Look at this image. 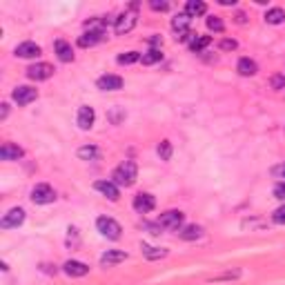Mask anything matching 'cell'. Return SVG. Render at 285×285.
<instances>
[{"label":"cell","instance_id":"14","mask_svg":"<svg viewBox=\"0 0 285 285\" xmlns=\"http://www.w3.org/2000/svg\"><path fill=\"white\" fill-rule=\"evenodd\" d=\"M42 54L40 45H36V42L27 40V42H20V45L16 47V56L18 58H38Z\"/></svg>","mask_w":285,"mask_h":285},{"label":"cell","instance_id":"3","mask_svg":"<svg viewBox=\"0 0 285 285\" xmlns=\"http://www.w3.org/2000/svg\"><path fill=\"white\" fill-rule=\"evenodd\" d=\"M96 229H98V232L109 241H118L120 232H123L120 223L116 221V218H112V216H98L96 218Z\"/></svg>","mask_w":285,"mask_h":285},{"label":"cell","instance_id":"33","mask_svg":"<svg viewBox=\"0 0 285 285\" xmlns=\"http://www.w3.org/2000/svg\"><path fill=\"white\" fill-rule=\"evenodd\" d=\"M272 221H274L276 225H285V205H281V208L272 214Z\"/></svg>","mask_w":285,"mask_h":285},{"label":"cell","instance_id":"17","mask_svg":"<svg viewBox=\"0 0 285 285\" xmlns=\"http://www.w3.org/2000/svg\"><path fill=\"white\" fill-rule=\"evenodd\" d=\"M54 49H56V56L60 63H71L74 60V49L67 40H56L54 42Z\"/></svg>","mask_w":285,"mask_h":285},{"label":"cell","instance_id":"34","mask_svg":"<svg viewBox=\"0 0 285 285\" xmlns=\"http://www.w3.org/2000/svg\"><path fill=\"white\" fill-rule=\"evenodd\" d=\"M272 89H285V76L283 74H276V76H272Z\"/></svg>","mask_w":285,"mask_h":285},{"label":"cell","instance_id":"37","mask_svg":"<svg viewBox=\"0 0 285 285\" xmlns=\"http://www.w3.org/2000/svg\"><path fill=\"white\" fill-rule=\"evenodd\" d=\"M272 194H274V198H278V201H285V183H276Z\"/></svg>","mask_w":285,"mask_h":285},{"label":"cell","instance_id":"27","mask_svg":"<svg viewBox=\"0 0 285 285\" xmlns=\"http://www.w3.org/2000/svg\"><path fill=\"white\" fill-rule=\"evenodd\" d=\"M67 247L69 250H78V245H81V232H78V227L69 225L67 227Z\"/></svg>","mask_w":285,"mask_h":285},{"label":"cell","instance_id":"20","mask_svg":"<svg viewBox=\"0 0 285 285\" xmlns=\"http://www.w3.org/2000/svg\"><path fill=\"white\" fill-rule=\"evenodd\" d=\"M190 25H192V18L187 16L185 11H183V14H176V16L172 18V29H174V32H176V34L190 32Z\"/></svg>","mask_w":285,"mask_h":285},{"label":"cell","instance_id":"29","mask_svg":"<svg viewBox=\"0 0 285 285\" xmlns=\"http://www.w3.org/2000/svg\"><path fill=\"white\" fill-rule=\"evenodd\" d=\"M138 60H141V54L138 51H125L118 56V65H134Z\"/></svg>","mask_w":285,"mask_h":285},{"label":"cell","instance_id":"4","mask_svg":"<svg viewBox=\"0 0 285 285\" xmlns=\"http://www.w3.org/2000/svg\"><path fill=\"white\" fill-rule=\"evenodd\" d=\"M183 221H185V214L180 210H167L156 218V223H159L163 229H180Z\"/></svg>","mask_w":285,"mask_h":285},{"label":"cell","instance_id":"42","mask_svg":"<svg viewBox=\"0 0 285 285\" xmlns=\"http://www.w3.org/2000/svg\"><path fill=\"white\" fill-rule=\"evenodd\" d=\"M0 107H3V112H0V118H7V114H9V105H7V102H3V105H0Z\"/></svg>","mask_w":285,"mask_h":285},{"label":"cell","instance_id":"28","mask_svg":"<svg viewBox=\"0 0 285 285\" xmlns=\"http://www.w3.org/2000/svg\"><path fill=\"white\" fill-rule=\"evenodd\" d=\"M161 58H163L161 49H147L141 56V63L143 65H156V63H161Z\"/></svg>","mask_w":285,"mask_h":285},{"label":"cell","instance_id":"32","mask_svg":"<svg viewBox=\"0 0 285 285\" xmlns=\"http://www.w3.org/2000/svg\"><path fill=\"white\" fill-rule=\"evenodd\" d=\"M241 276V272L236 270V272H225V274H221V276H214V278H210V283H221V281H234V278H239Z\"/></svg>","mask_w":285,"mask_h":285},{"label":"cell","instance_id":"31","mask_svg":"<svg viewBox=\"0 0 285 285\" xmlns=\"http://www.w3.org/2000/svg\"><path fill=\"white\" fill-rule=\"evenodd\" d=\"M208 29H210V32L221 34L223 29H225V25H223V20H221L218 16H210V18H208Z\"/></svg>","mask_w":285,"mask_h":285},{"label":"cell","instance_id":"6","mask_svg":"<svg viewBox=\"0 0 285 285\" xmlns=\"http://www.w3.org/2000/svg\"><path fill=\"white\" fill-rule=\"evenodd\" d=\"M11 98H14V102H18L20 107H25L38 98V89L27 87V85H18V87H14V92H11Z\"/></svg>","mask_w":285,"mask_h":285},{"label":"cell","instance_id":"13","mask_svg":"<svg viewBox=\"0 0 285 285\" xmlns=\"http://www.w3.org/2000/svg\"><path fill=\"white\" fill-rule=\"evenodd\" d=\"M127 256H129V254L123 252V250H107L100 256V265H102V268H114V265H118V263H123V261H127Z\"/></svg>","mask_w":285,"mask_h":285},{"label":"cell","instance_id":"43","mask_svg":"<svg viewBox=\"0 0 285 285\" xmlns=\"http://www.w3.org/2000/svg\"><path fill=\"white\" fill-rule=\"evenodd\" d=\"M218 5H223V7H229V5H236V0H218Z\"/></svg>","mask_w":285,"mask_h":285},{"label":"cell","instance_id":"41","mask_svg":"<svg viewBox=\"0 0 285 285\" xmlns=\"http://www.w3.org/2000/svg\"><path fill=\"white\" fill-rule=\"evenodd\" d=\"M40 270H42V272H47V274H56V265H54V268H51V265L42 263V265H40Z\"/></svg>","mask_w":285,"mask_h":285},{"label":"cell","instance_id":"45","mask_svg":"<svg viewBox=\"0 0 285 285\" xmlns=\"http://www.w3.org/2000/svg\"><path fill=\"white\" fill-rule=\"evenodd\" d=\"M283 178H285V165H283Z\"/></svg>","mask_w":285,"mask_h":285},{"label":"cell","instance_id":"36","mask_svg":"<svg viewBox=\"0 0 285 285\" xmlns=\"http://www.w3.org/2000/svg\"><path fill=\"white\" fill-rule=\"evenodd\" d=\"M218 47H221L223 51H234L236 47H239V42H236V40H229V38H225V40H221V45H218Z\"/></svg>","mask_w":285,"mask_h":285},{"label":"cell","instance_id":"9","mask_svg":"<svg viewBox=\"0 0 285 285\" xmlns=\"http://www.w3.org/2000/svg\"><path fill=\"white\" fill-rule=\"evenodd\" d=\"M123 85L125 81L116 74H105L96 81V87L102 89V92H118V89H123Z\"/></svg>","mask_w":285,"mask_h":285},{"label":"cell","instance_id":"12","mask_svg":"<svg viewBox=\"0 0 285 285\" xmlns=\"http://www.w3.org/2000/svg\"><path fill=\"white\" fill-rule=\"evenodd\" d=\"M94 190L100 192L102 196H107L109 201H118L120 198V190H118V185L114 183V180H96Z\"/></svg>","mask_w":285,"mask_h":285},{"label":"cell","instance_id":"25","mask_svg":"<svg viewBox=\"0 0 285 285\" xmlns=\"http://www.w3.org/2000/svg\"><path fill=\"white\" fill-rule=\"evenodd\" d=\"M210 42H212V36H201V34H196V36L192 38V42H190V49H192L194 54H201L205 47L210 45Z\"/></svg>","mask_w":285,"mask_h":285},{"label":"cell","instance_id":"1","mask_svg":"<svg viewBox=\"0 0 285 285\" xmlns=\"http://www.w3.org/2000/svg\"><path fill=\"white\" fill-rule=\"evenodd\" d=\"M136 178H138V167H136L134 161L120 163V165L114 169V174H112V180L118 187H132L136 183Z\"/></svg>","mask_w":285,"mask_h":285},{"label":"cell","instance_id":"26","mask_svg":"<svg viewBox=\"0 0 285 285\" xmlns=\"http://www.w3.org/2000/svg\"><path fill=\"white\" fill-rule=\"evenodd\" d=\"M265 22H268V25H281V22H285V9H281V7L268 9V14H265Z\"/></svg>","mask_w":285,"mask_h":285},{"label":"cell","instance_id":"16","mask_svg":"<svg viewBox=\"0 0 285 285\" xmlns=\"http://www.w3.org/2000/svg\"><path fill=\"white\" fill-rule=\"evenodd\" d=\"M102 38H105V32H92V29H87V32H85L83 36H78V47L87 49V47L98 45Z\"/></svg>","mask_w":285,"mask_h":285},{"label":"cell","instance_id":"40","mask_svg":"<svg viewBox=\"0 0 285 285\" xmlns=\"http://www.w3.org/2000/svg\"><path fill=\"white\" fill-rule=\"evenodd\" d=\"M149 45H151V49H159V47L163 45V38H161V36H151V38H149Z\"/></svg>","mask_w":285,"mask_h":285},{"label":"cell","instance_id":"39","mask_svg":"<svg viewBox=\"0 0 285 285\" xmlns=\"http://www.w3.org/2000/svg\"><path fill=\"white\" fill-rule=\"evenodd\" d=\"M109 118H112V123H114V125H118V123H120V118H125V114L120 112V109H116V112L109 114Z\"/></svg>","mask_w":285,"mask_h":285},{"label":"cell","instance_id":"10","mask_svg":"<svg viewBox=\"0 0 285 285\" xmlns=\"http://www.w3.org/2000/svg\"><path fill=\"white\" fill-rule=\"evenodd\" d=\"M132 205H134V210L138 212V214H147V212H151L156 208V198L147 192H141V194L134 196V203Z\"/></svg>","mask_w":285,"mask_h":285},{"label":"cell","instance_id":"23","mask_svg":"<svg viewBox=\"0 0 285 285\" xmlns=\"http://www.w3.org/2000/svg\"><path fill=\"white\" fill-rule=\"evenodd\" d=\"M208 11V5L201 3V0H187L185 5V14L190 18H196V16H203Z\"/></svg>","mask_w":285,"mask_h":285},{"label":"cell","instance_id":"21","mask_svg":"<svg viewBox=\"0 0 285 285\" xmlns=\"http://www.w3.org/2000/svg\"><path fill=\"white\" fill-rule=\"evenodd\" d=\"M236 71H239L241 76H256L258 65L254 63L252 58H241V60H239V65H236Z\"/></svg>","mask_w":285,"mask_h":285},{"label":"cell","instance_id":"24","mask_svg":"<svg viewBox=\"0 0 285 285\" xmlns=\"http://www.w3.org/2000/svg\"><path fill=\"white\" fill-rule=\"evenodd\" d=\"M178 236L183 241H196V239L203 236V227L201 225H187L183 229H178Z\"/></svg>","mask_w":285,"mask_h":285},{"label":"cell","instance_id":"18","mask_svg":"<svg viewBox=\"0 0 285 285\" xmlns=\"http://www.w3.org/2000/svg\"><path fill=\"white\" fill-rule=\"evenodd\" d=\"M22 156H25V151L14 143H5L3 147H0V159L3 161H18V159H22Z\"/></svg>","mask_w":285,"mask_h":285},{"label":"cell","instance_id":"2","mask_svg":"<svg viewBox=\"0 0 285 285\" xmlns=\"http://www.w3.org/2000/svg\"><path fill=\"white\" fill-rule=\"evenodd\" d=\"M136 22H138V5H129V9L125 11V14H120L116 18V25H114V32H116L118 36H125V34H129L132 29L136 27Z\"/></svg>","mask_w":285,"mask_h":285},{"label":"cell","instance_id":"35","mask_svg":"<svg viewBox=\"0 0 285 285\" xmlns=\"http://www.w3.org/2000/svg\"><path fill=\"white\" fill-rule=\"evenodd\" d=\"M143 227L147 229L149 234H154V236H161L163 234V227L159 225V223H143Z\"/></svg>","mask_w":285,"mask_h":285},{"label":"cell","instance_id":"44","mask_svg":"<svg viewBox=\"0 0 285 285\" xmlns=\"http://www.w3.org/2000/svg\"><path fill=\"white\" fill-rule=\"evenodd\" d=\"M236 22H239V25H243V22H245V14H241V11H239V14H236Z\"/></svg>","mask_w":285,"mask_h":285},{"label":"cell","instance_id":"8","mask_svg":"<svg viewBox=\"0 0 285 285\" xmlns=\"http://www.w3.org/2000/svg\"><path fill=\"white\" fill-rule=\"evenodd\" d=\"M54 71L56 69L49 63H36L27 67V78H32V81H47V78L54 76Z\"/></svg>","mask_w":285,"mask_h":285},{"label":"cell","instance_id":"38","mask_svg":"<svg viewBox=\"0 0 285 285\" xmlns=\"http://www.w3.org/2000/svg\"><path fill=\"white\" fill-rule=\"evenodd\" d=\"M149 7L154 9V11H167L169 9V3H159V0H151Z\"/></svg>","mask_w":285,"mask_h":285},{"label":"cell","instance_id":"22","mask_svg":"<svg viewBox=\"0 0 285 285\" xmlns=\"http://www.w3.org/2000/svg\"><path fill=\"white\" fill-rule=\"evenodd\" d=\"M76 154L81 161H98L100 159V149L96 145H83V147H78Z\"/></svg>","mask_w":285,"mask_h":285},{"label":"cell","instance_id":"7","mask_svg":"<svg viewBox=\"0 0 285 285\" xmlns=\"http://www.w3.org/2000/svg\"><path fill=\"white\" fill-rule=\"evenodd\" d=\"M25 210L22 208H11L7 214L3 216V221H0V227L3 229H14V227H20L22 223H25Z\"/></svg>","mask_w":285,"mask_h":285},{"label":"cell","instance_id":"11","mask_svg":"<svg viewBox=\"0 0 285 285\" xmlns=\"http://www.w3.org/2000/svg\"><path fill=\"white\" fill-rule=\"evenodd\" d=\"M94 120H96V112H94V107H89V105H83V107H78V116H76V123L81 129H92L94 127Z\"/></svg>","mask_w":285,"mask_h":285},{"label":"cell","instance_id":"19","mask_svg":"<svg viewBox=\"0 0 285 285\" xmlns=\"http://www.w3.org/2000/svg\"><path fill=\"white\" fill-rule=\"evenodd\" d=\"M141 252H143V256L147 261H161V258L167 256V250H163V247H154L149 243H141Z\"/></svg>","mask_w":285,"mask_h":285},{"label":"cell","instance_id":"5","mask_svg":"<svg viewBox=\"0 0 285 285\" xmlns=\"http://www.w3.org/2000/svg\"><path fill=\"white\" fill-rule=\"evenodd\" d=\"M32 201L36 205H49L56 201V192H54L51 185L38 183V185H34V190H32Z\"/></svg>","mask_w":285,"mask_h":285},{"label":"cell","instance_id":"30","mask_svg":"<svg viewBox=\"0 0 285 285\" xmlns=\"http://www.w3.org/2000/svg\"><path fill=\"white\" fill-rule=\"evenodd\" d=\"M156 151H159L161 161H169V159H172V143H169V141H161L159 147H156Z\"/></svg>","mask_w":285,"mask_h":285},{"label":"cell","instance_id":"15","mask_svg":"<svg viewBox=\"0 0 285 285\" xmlns=\"http://www.w3.org/2000/svg\"><path fill=\"white\" fill-rule=\"evenodd\" d=\"M63 272L67 276H87L89 274V265L83 263V261H67V263L63 265Z\"/></svg>","mask_w":285,"mask_h":285}]
</instances>
